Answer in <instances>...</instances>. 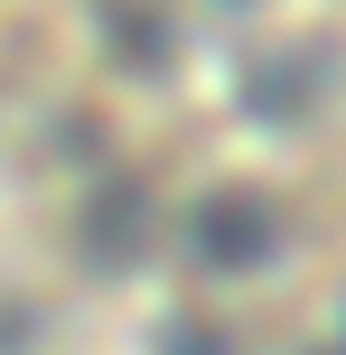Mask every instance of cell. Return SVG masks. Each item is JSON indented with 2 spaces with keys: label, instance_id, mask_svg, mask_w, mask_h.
Wrapping results in <instances>:
<instances>
[]
</instances>
